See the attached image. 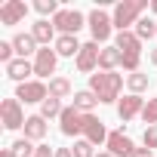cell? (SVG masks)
<instances>
[{"label": "cell", "mask_w": 157, "mask_h": 157, "mask_svg": "<svg viewBox=\"0 0 157 157\" xmlns=\"http://www.w3.org/2000/svg\"><path fill=\"white\" fill-rule=\"evenodd\" d=\"M148 74H142V71H136V74H126V86H129V93L132 96H142L145 90H148Z\"/></svg>", "instance_id": "obj_24"}, {"label": "cell", "mask_w": 157, "mask_h": 157, "mask_svg": "<svg viewBox=\"0 0 157 157\" xmlns=\"http://www.w3.org/2000/svg\"><path fill=\"white\" fill-rule=\"evenodd\" d=\"M99 56H102V46L96 43V40H90V43H83V49L77 52V71L80 74H90V71H99Z\"/></svg>", "instance_id": "obj_9"}, {"label": "cell", "mask_w": 157, "mask_h": 157, "mask_svg": "<svg viewBox=\"0 0 157 157\" xmlns=\"http://www.w3.org/2000/svg\"><path fill=\"white\" fill-rule=\"evenodd\" d=\"M132 31H136V37H139V40L145 43V40L157 37V22H154L151 16H142V19L136 22V28H132Z\"/></svg>", "instance_id": "obj_23"}, {"label": "cell", "mask_w": 157, "mask_h": 157, "mask_svg": "<svg viewBox=\"0 0 157 157\" xmlns=\"http://www.w3.org/2000/svg\"><path fill=\"white\" fill-rule=\"evenodd\" d=\"M151 13H157V0H151Z\"/></svg>", "instance_id": "obj_38"}, {"label": "cell", "mask_w": 157, "mask_h": 157, "mask_svg": "<svg viewBox=\"0 0 157 157\" xmlns=\"http://www.w3.org/2000/svg\"><path fill=\"white\" fill-rule=\"evenodd\" d=\"M142 120L148 126H157V99H148L145 108H142Z\"/></svg>", "instance_id": "obj_28"}, {"label": "cell", "mask_w": 157, "mask_h": 157, "mask_svg": "<svg viewBox=\"0 0 157 157\" xmlns=\"http://www.w3.org/2000/svg\"><path fill=\"white\" fill-rule=\"evenodd\" d=\"M56 65H59V52L52 46H40L37 56H34V77L37 80H46L49 74H56ZM52 80V77H49Z\"/></svg>", "instance_id": "obj_7"}, {"label": "cell", "mask_w": 157, "mask_h": 157, "mask_svg": "<svg viewBox=\"0 0 157 157\" xmlns=\"http://www.w3.org/2000/svg\"><path fill=\"white\" fill-rule=\"evenodd\" d=\"M105 145H108V151H111L114 157H132V154H136V145H132V139H129V136H126L123 129L111 132Z\"/></svg>", "instance_id": "obj_12"}, {"label": "cell", "mask_w": 157, "mask_h": 157, "mask_svg": "<svg viewBox=\"0 0 157 157\" xmlns=\"http://www.w3.org/2000/svg\"><path fill=\"white\" fill-rule=\"evenodd\" d=\"M71 105H74L77 111H83V114H93V108H96V105H102V102L96 99V93H93V90H77Z\"/></svg>", "instance_id": "obj_21"}, {"label": "cell", "mask_w": 157, "mask_h": 157, "mask_svg": "<svg viewBox=\"0 0 157 157\" xmlns=\"http://www.w3.org/2000/svg\"><path fill=\"white\" fill-rule=\"evenodd\" d=\"M90 90L96 93V99H99L102 105L120 102L123 74H117V71H96V74H90Z\"/></svg>", "instance_id": "obj_1"}, {"label": "cell", "mask_w": 157, "mask_h": 157, "mask_svg": "<svg viewBox=\"0 0 157 157\" xmlns=\"http://www.w3.org/2000/svg\"><path fill=\"white\" fill-rule=\"evenodd\" d=\"M148 6H151L148 0H120V3L114 6V13H111L114 28H117V31H129V25H136Z\"/></svg>", "instance_id": "obj_2"}, {"label": "cell", "mask_w": 157, "mask_h": 157, "mask_svg": "<svg viewBox=\"0 0 157 157\" xmlns=\"http://www.w3.org/2000/svg\"><path fill=\"white\" fill-rule=\"evenodd\" d=\"M142 139H145V148H151V151H154V148H157V126H148Z\"/></svg>", "instance_id": "obj_31"}, {"label": "cell", "mask_w": 157, "mask_h": 157, "mask_svg": "<svg viewBox=\"0 0 157 157\" xmlns=\"http://www.w3.org/2000/svg\"><path fill=\"white\" fill-rule=\"evenodd\" d=\"M34 157H56V151H52L46 142H40V145H37V151H34Z\"/></svg>", "instance_id": "obj_32"}, {"label": "cell", "mask_w": 157, "mask_h": 157, "mask_svg": "<svg viewBox=\"0 0 157 157\" xmlns=\"http://www.w3.org/2000/svg\"><path fill=\"white\" fill-rule=\"evenodd\" d=\"M16 59V49H13V40H0V62L10 65Z\"/></svg>", "instance_id": "obj_30"}, {"label": "cell", "mask_w": 157, "mask_h": 157, "mask_svg": "<svg viewBox=\"0 0 157 157\" xmlns=\"http://www.w3.org/2000/svg\"><path fill=\"white\" fill-rule=\"evenodd\" d=\"M142 108H145V99H142V96L126 93V96L117 102V117H120L123 123H129L132 117H142Z\"/></svg>", "instance_id": "obj_11"}, {"label": "cell", "mask_w": 157, "mask_h": 157, "mask_svg": "<svg viewBox=\"0 0 157 157\" xmlns=\"http://www.w3.org/2000/svg\"><path fill=\"white\" fill-rule=\"evenodd\" d=\"M108 129H105V123L99 120V117H93V114H86L83 117V139L86 142H93V145H102V142H108Z\"/></svg>", "instance_id": "obj_13"}, {"label": "cell", "mask_w": 157, "mask_h": 157, "mask_svg": "<svg viewBox=\"0 0 157 157\" xmlns=\"http://www.w3.org/2000/svg\"><path fill=\"white\" fill-rule=\"evenodd\" d=\"M120 65H123V56H120V49H117L114 43L102 46V56H99V71H114V68H120Z\"/></svg>", "instance_id": "obj_19"}, {"label": "cell", "mask_w": 157, "mask_h": 157, "mask_svg": "<svg viewBox=\"0 0 157 157\" xmlns=\"http://www.w3.org/2000/svg\"><path fill=\"white\" fill-rule=\"evenodd\" d=\"M0 120H3L6 129H25V111H22V102L13 96V99H3L0 102Z\"/></svg>", "instance_id": "obj_6"}, {"label": "cell", "mask_w": 157, "mask_h": 157, "mask_svg": "<svg viewBox=\"0 0 157 157\" xmlns=\"http://www.w3.org/2000/svg\"><path fill=\"white\" fill-rule=\"evenodd\" d=\"M13 49H16V59H28V56H37L40 43L34 40L31 31H19V34L13 37Z\"/></svg>", "instance_id": "obj_15"}, {"label": "cell", "mask_w": 157, "mask_h": 157, "mask_svg": "<svg viewBox=\"0 0 157 157\" xmlns=\"http://www.w3.org/2000/svg\"><path fill=\"white\" fill-rule=\"evenodd\" d=\"M25 19H28V3L25 0H6V3L0 6V22H3L6 28L22 25Z\"/></svg>", "instance_id": "obj_10"}, {"label": "cell", "mask_w": 157, "mask_h": 157, "mask_svg": "<svg viewBox=\"0 0 157 157\" xmlns=\"http://www.w3.org/2000/svg\"><path fill=\"white\" fill-rule=\"evenodd\" d=\"M83 111H77L74 105H65V111H62V117H59V129H62V136H83Z\"/></svg>", "instance_id": "obj_8"}, {"label": "cell", "mask_w": 157, "mask_h": 157, "mask_svg": "<svg viewBox=\"0 0 157 157\" xmlns=\"http://www.w3.org/2000/svg\"><path fill=\"white\" fill-rule=\"evenodd\" d=\"M132 157H151V148H136V154Z\"/></svg>", "instance_id": "obj_33"}, {"label": "cell", "mask_w": 157, "mask_h": 157, "mask_svg": "<svg viewBox=\"0 0 157 157\" xmlns=\"http://www.w3.org/2000/svg\"><path fill=\"white\" fill-rule=\"evenodd\" d=\"M96 145L93 142H86V139H74V148H71V154L74 157H96V151H93Z\"/></svg>", "instance_id": "obj_27"}, {"label": "cell", "mask_w": 157, "mask_h": 157, "mask_svg": "<svg viewBox=\"0 0 157 157\" xmlns=\"http://www.w3.org/2000/svg\"><path fill=\"white\" fill-rule=\"evenodd\" d=\"M52 49H56L59 56H65V59H77V52L83 49V43L77 40L74 34H59L56 43H52Z\"/></svg>", "instance_id": "obj_18"}, {"label": "cell", "mask_w": 157, "mask_h": 157, "mask_svg": "<svg viewBox=\"0 0 157 157\" xmlns=\"http://www.w3.org/2000/svg\"><path fill=\"white\" fill-rule=\"evenodd\" d=\"M52 25H56L59 34H74V37H77V31L86 25V16H83L80 10H59V13L52 16Z\"/></svg>", "instance_id": "obj_5"}, {"label": "cell", "mask_w": 157, "mask_h": 157, "mask_svg": "<svg viewBox=\"0 0 157 157\" xmlns=\"http://www.w3.org/2000/svg\"><path fill=\"white\" fill-rule=\"evenodd\" d=\"M96 157H114V154H111V151H99Z\"/></svg>", "instance_id": "obj_37"}, {"label": "cell", "mask_w": 157, "mask_h": 157, "mask_svg": "<svg viewBox=\"0 0 157 157\" xmlns=\"http://www.w3.org/2000/svg\"><path fill=\"white\" fill-rule=\"evenodd\" d=\"M62 111H65L62 99H52V96L40 105V117H43V120H49V117H62Z\"/></svg>", "instance_id": "obj_25"}, {"label": "cell", "mask_w": 157, "mask_h": 157, "mask_svg": "<svg viewBox=\"0 0 157 157\" xmlns=\"http://www.w3.org/2000/svg\"><path fill=\"white\" fill-rule=\"evenodd\" d=\"M114 46L120 49V56H142V40L136 37V31H117Z\"/></svg>", "instance_id": "obj_17"}, {"label": "cell", "mask_w": 157, "mask_h": 157, "mask_svg": "<svg viewBox=\"0 0 157 157\" xmlns=\"http://www.w3.org/2000/svg\"><path fill=\"white\" fill-rule=\"evenodd\" d=\"M25 139H31V142H43L46 139V120L40 114H31L25 120Z\"/></svg>", "instance_id": "obj_20"}, {"label": "cell", "mask_w": 157, "mask_h": 157, "mask_svg": "<svg viewBox=\"0 0 157 157\" xmlns=\"http://www.w3.org/2000/svg\"><path fill=\"white\" fill-rule=\"evenodd\" d=\"M16 99L22 102V105H43L46 99H49V83L46 80H28V83H22V86H16Z\"/></svg>", "instance_id": "obj_4"}, {"label": "cell", "mask_w": 157, "mask_h": 157, "mask_svg": "<svg viewBox=\"0 0 157 157\" xmlns=\"http://www.w3.org/2000/svg\"><path fill=\"white\" fill-rule=\"evenodd\" d=\"M49 96L52 99H71L74 96L71 80H68V77H52V80H49Z\"/></svg>", "instance_id": "obj_22"}, {"label": "cell", "mask_w": 157, "mask_h": 157, "mask_svg": "<svg viewBox=\"0 0 157 157\" xmlns=\"http://www.w3.org/2000/svg\"><path fill=\"white\" fill-rule=\"evenodd\" d=\"M31 34H34V40H37L40 46H49V43H56V37H59L52 19H37V22L31 25Z\"/></svg>", "instance_id": "obj_16"}, {"label": "cell", "mask_w": 157, "mask_h": 157, "mask_svg": "<svg viewBox=\"0 0 157 157\" xmlns=\"http://www.w3.org/2000/svg\"><path fill=\"white\" fill-rule=\"evenodd\" d=\"M56 157H74L71 148H56Z\"/></svg>", "instance_id": "obj_34"}, {"label": "cell", "mask_w": 157, "mask_h": 157, "mask_svg": "<svg viewBox=\"0 0 157 157\" xmlns=\"http://www.w3.org/2000/svg\"><path fill=\"white\" fill-rule=\"evenodd\" d=\"M0 157H16V154H13L10 148H3V151H0Z\"/></svg>", "instance_id": "obj_36"}, {"label": "cell", "mask_w": 157, "mask_h": 157, "mask_svg": "<svg viewBox=\"0 0 157 157\" xmlns=\"http://www.w3.org/2000/svg\"><path fill=\"white\" fill-rule=\"evenodd\" d=\"M148 59H151V65H154V68H157V46H154V49H151V52H148Z\"/></svg>", "instance_id": "obj_35"}, {"label": "cell", "mask_w": 157, "mask_h": 157, "mask_svg": "<svg viewBox=\"0 0 157 157\" xmlns=\"http://www.w3.org/2000/svg\"><path fill=\"white\" fill-rule=\"evenodd\" d=\"M86 28H90V34H93V40L96 43H108L111 40V34H114V19L105 13V10H93L90 16H86Z\"/></svg>", "instance_id": "obj_3"}, {"label": "cell", "mask_w": 157, "mask_h": 157, "mask_svg": "<svg viewBox=\"0 0 157 157\" xmlns=\"http://www.w3.org/2000/svg\"><path fill=\"white\" fill-rule=\"evenodd\" d=\"M10 151H13L16 157H34V151H37V145H34L31 139H16V142L10 145Z\"/></svg>", "instance_id": "obj_26"}, {"label": "cell", "mask_w": 157, "mask_h": 157, "mask_svg": "<svg viewBox=\"0 0 157 157\" xmlns=\"http://www.w3.org/2000/svg\"><path fill=\"white\" fill-rule=\"evenodd\" d=\"M34 62H28V59H13L10 65H6V77L10 80H16L19 86L22 83H28V80H34Z\"/></svg>", "instance_id": "obj_14"}, {"label": "cell", "mask_w": 157, "mask_h": 157, "mask_svg": "<svg viewBox=\"0 0 157 157\" xmlns=\"http://www.w3.org/2000/svg\"><path fill=\"white\" fill-rule=\"evenodd\" d=\"M34 10H37V13H40V16L46 19V16H56V13H59L62 6L56 3V0H37V3H34Z\"/></svg>", "instance_id": "obj_29"}]
</instances>
